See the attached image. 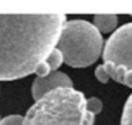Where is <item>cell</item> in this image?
Returning <instances> with one entry per match:
<instances>
[{
  "label": "cell",
  "instance_id": "cell-1",
  "mask_svg": "<svg viewBox=\"0 0 132 125\" xmlns=\"http://www.w3.org/2000/svg\"><path fill=\"white\" fill-rule=\"evenodd\" d=\"M65 14H0V81L30 75L55 48Z\"/></svg>",
  "mask_w": 132,
  "mask_h": 125
},
{
  "label": "cell",
  "instance_id": "cell-12",
  "mask_svg": "<svg viewBox=\"0 0 132 125\" xmlns=\"http://www.w3.org/2000/svg\"><path fill=\"white\" fill-rule=\"evenodd\" d=\"M0 121H2V118H0Z\"/></svg>",
  "mask_w": 132,
  "mask_h": 125
},
{
  "label": "cell",
  "instance_id": "cell-5",
  "mask_svg": "<svg viewBox=\"0 0 132 125\" xmlns=\"http://www.w3.org/2000/svg\"><path fill=\"white\" fill-rule=\"evenodd\" d=\"M57 88H72V81L65 73L54 71L47 77H36L31 85V95L36 101H38L41 97Z\"/></svg>",
  "mask_w": 132,
  "mask_h": 125
},
{
  "label": "cell",
  "instance_id": "cell-7",
  "mask_svg": "<svg viewBox=\"0 0 132 125\" xmlns=\"http://www.w3.org/2000/svg\"><path fill=\"white\" fill-rule=\"evenodd\" d=\"M46 62L48 64L50 70L54 73V71L58 70V67H60L61 64L64 62V58H63V54H61V51L58 50V48H54V50L51 51V53L47 56L46 58Z\"/></svg>",
  "mask_w": 132,
  "mask_h": 125
},
{
  "label": "cell",
  "instance_id": "cell-9",
  "mask_svg": "<svg viewBox=\"0 0 132 125\" xmlns=\"http://www.w3.org/2000/svg\"><path fill=\"white\" fill-rule=\"evenodd\" d=\"M87 108L91 114L94 115H98V114L102 111V102H101L100 98L97 97H91V98H87Z\"/></svg>",
  "mask_w": 132,
  "mask_h": 125
},
{
  "label": "cell",
  "instance_id": "cell-3",
  "mask_svg": "<svg viewBox=\"0 0 132 125\" xmlns=\"http://www.w3.org/2000/svg\"><path fill=\"white\" fill-rule=\"evenodd\" d=\"M55 48L61 51L67 65L85 68L102 54V34L87 20H70L64 24Z\"/></svg>",
  "mask_w": 132,
  "mask_h": 125
},
{
  "label": "cell",
  "instance_id": "cell-6",
  "mask_svg": "<svg viewBox=\"0 0 132 125\" xmlns=\"http://www.w3.org/2000/svg\"><path fill=\"white\" fill-rule=\"evenodd\" d=\"M118 24L117 14H95L94 16V26L97 30L102 33H111Z\"/></svg>",
  "mask_w": 132,
  "mask_h": 125
},
{
  "label": "cell",
  "instance_id": "cell-8",
  "mask_svg": "<svg viewBox=\"0 0 132 125\" xmlns=\"http://www.w3.org/2000/svg\"><path fill=\"white\" fill-rule=\"evenodd\" d=\"M121 125H132V94L126 98V102L123 105Z\"/></svg>",
  "mask_w": 132,
  "mask_h": 125
},
{
  "label": "cell",
  "instance_id": "cell-4",
  "mask_svg": "<svg viewBox=\"0 0 132 125\" xmlns=\"http://www.w3.org/2000/svg\"><path fill=\"white\" fill-rule=\"evenodd\" d=\"M104 64L123 67L126 71H132V23L121 26L105 41L102 50Z\"/></svg>",
  "mask_w": 132,
  "mask_h": 125
},
{
  "label": "cell",
  "instance_id": "cell-2",
  "mask_svg": "<svg viewBox=\"0 0 132 125\" xmlns=\"http://www.w3.org/2000/svg\"><path fill=\"white\" fill-rule=\"evenodd\" d=\"M95 115L87 108L81 91L57 88L50 91L29 108L23 125H94Z\"/></svg>",
  "mask_w": 132,
  "mask_h": 125
},
{
  "label": "cell",
  "instance_id": "cell-11",
  "mask_svg": "<svg viewBox=\"0 0 132 125\" xmlns=\"http://www.w3.org/2000/svg\"><path fill=\"white\" fill-rule=\"evenodd\" d=\"M95 77H97V80H98L100 82H102V84L108 82L109 77H108V74H106V71H105L104 64H102V65H98V67L95 68Z\"/></svg>",
  "mask_w": 132,
  "mask_h": 125
},
{
  "label": "cell",
  "instance_id": "cell-10",
  "mask_svg": "<svg viewBox=\"0 0 132 125\" xmlns=\"http://www.w3.org/2000/svg\"><path fill=\"white\" fill-rule=\"evenodd\" d=\"M23 116L14 114V115H7L6 118H3L0 121V125H23Z\"/></svg>",
  "mask_w": 132,
  "mask_h": 125
}]
</instances>
